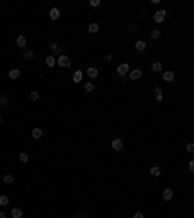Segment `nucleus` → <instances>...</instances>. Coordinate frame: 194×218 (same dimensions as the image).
<instances>
[{
    "label": "nucleus",
    "instance_id": "1",
    "mask_svg": "<svg viewBox=\"0 0 194 218\" xmlns=\"http://www.w3.org/2000/svg\"><path fill=\"white\" fill-rule=\"evenodd\" d=\"M56 64H58V66H62V68H68L70 64H72V61H70L68 55H60L58 59H56Z\"/></svg>",
    "mask_w": 194,
    "mask_h": 218
},
{
    "label": "nucleus",
    "instance_id": "2",
    "mask_svg": "<svg viewBox=\"0 0 194 218\" xmlns=\"http://www.w3.org/2000/svg\"><path fill=\"white\" fill-rule=\"evenodd\" d=\"M165 18H167V12H165V10H161V8L153 14V21H155V24H163V21H165Z\"/></svg>",
    "mask_w": 194,
    "mask_h": 218
},
{
    "label": "nucleus",
    "instance_id": "3",
    "mask_svg": "<svg viewBox=\"0 0 194 218\" xmlns=\"http://www.w3.org/2000/svg\"><path fill=\"white\" fill-rule=\"evenodd\" d=\"M128 72H130V66H128V62H120L117 66V74L119 76H126Z\"/></svg>",
    "mask_w": 194,
    "mask_h": 218
},
{
    "label": "nucleus",
    "instance_id": "4",
    "mask_svg": "<svg viewBox=\"0 0 194 218\" xmlns=\"http://www.w3.org/2000/svg\"><path fill=\"white\" fill-rule=\"evenodd\" d=\"M128 78H130L132 82L140 80V78H142V70H140V68H134V70H130V72H128Z\"/></svg>",
    "mask_w": 194,
    "mask_h": 218
},
{
    "label": "nucleus",
    "instance_id": "5",
    "mask_svg": "<svg viewBox=\"0 0 194 218\" xmlns=\"http://www.w3.org/2000/svg\"><path fill=\"white\" fill-rule=\"evenodd\" d=\"M33 59H35V53H33V49L25 47V49H24V61H27V62H29V61H33Z\"/></svg>",
    "mask_w": 194,
    "mask_h": 218
},
{
    "label": "nucleus",
    "instance_id": "6",
    "mask_svg": "<svg viewBox=\"0 0 194 218\" xmlns=\"http://www.w3.org/2000/svg\"><path fill=\"white\" fill-rule=\"evenodd\" d=\"M16 45L19 49H25L27 47V37H25V35H18V37H16Z\"/></svg>",
    "mask_w": 194,
    "mask_h": 218
},
{
    "label": "nucleus",
    "instance_id": "7",
    "mask_svg": "<svg viewBox=\"0 0 194 218\" xmlns=\"http://www.w3.org/2000/svg\"><path fill=\"white\" fill-rule=\"evenodd\" d=\"M161 197H163V201H171L175 197V191H173V189H165V191L161 193Z\"/></svg>",
    "mask_w": 194,
    "mask_h": 218
},
{
    "label": "nucleus",
    "instance_id": "8",
    "mask_svg": "<svg viewBox=\"0 0 194 218\" xmlns=\"http://www.w3.org/2000/svg\"><path fill=\"white\" fill-rule=\"evenodd\" d=\"M49 18H51V21H56L60 18V10L58 8H51V12H49Z\"/></svg>",
    "mask_w": 194,
    "mask_h": 218
},
{
    "label": "nucleus",
    "instance_id": "9",
    "mask_svg": "<svg viewBox=\"0 0 194 218\" xmlns=\"http://www.w3.org/2000/svg\"><path fill=\"white\" fill-rule=\"evenodd\" d=\"M19 76H21V70H19V68H12V70L8 72V78H10V80H18Z\"/></svg>",
    "mask_w": 194,
    "mask_h": 218
},
{
    "label": "nucleus",
    "instance_id": "10",
    "mask_svg": "<svg viewBox=\"0 0 194 218\" xmlns=\"http://www.w3.org/2000/svg\"><path fill=\"white\" fill-rule=\"evenodd\" d=\"M163 80H165V82H173V80H175V72L173 70H165L163 72Z\"/></svg>",
    "mask_w": 194,
    "mask_h": 218
},
{
    "label": "nucleus",
    "instance_id": "11",
    "mask_svg": "<svg viewBox=\"0 0 194 218\" xmlns=\"http://www.w3.org/2000/svg\"><path fill=\"white\" fill-rule=\"evenodd\" d=\"M45 64H47V68H54L56 66V59H54L53 55H49L47 59H45Z\"/></svg>",
    "mask_w": 194,
    "mask_h": 218
},
{
    "label": "nucleus",
    "instance_id": "12",
    "mask_svg": "<svg viewBox=\"0 0 194 218\" xmlns=\"http://www.w3.org/2000/svg\"><path fill=\"white\" fill-rule=\"evenodd\" d=\"M88 31H89L91 35H95V33L99 31V24H97V21H91V24L88 25Z\"/></svg>",
    "mask_w": 194,
    "mask_h": 218
},
{
    "label": "nucleus",
    "instance_id": "13",
    "mask_svg": "<svg viewBox=\"0 0 194 218\" xmlns=\"http://www.w3.org/2000/svg\"><path fill=\"white\" fill-rule=\"evenodd\" d=\"M82 78H84V72H82V70H76V72H74V76H72L74 84H80V82H82Z\"/></svg>",
    "mask_w": 194,
    "mask_h": 218
},
{
    "label": "nucleus",
    "instance_id": "14",
    "mask_svg": "<svg viewBox=\"0 0 194 218\" xmlns=\"http://www.w3.org/2000/svg\"><path fill=\"white\" fill-rule=\"evenodd\" d=\"M31 136H33V139H35V140H39V139H43V130H41L39 127H35V129L31 130Z\"/></svg>",
    "mask_w": 194,
    "mask_h": 218
},
{
    "label": "nucleus",
    "instance_id": "15",
    "mask_svg": "<svg viewBox=\"0 0 194 218\" xmlns=\"http://www.w3.org/2000/svg\"><path fill=\"white\" fill-rule=\"evenodd\" d=\"M111 146H113V150H117V152H119V150H123V146H124V144H123V140H120V139H114Z\"/></svg>",
    "mask_w": 194,
    "mask_h": 218
},
{
    "label": "nucleus",
    "instance_id": "16",
    "mask_svg": "<svg viewBox=\"0 0 194 218\" xmlns=\"http://www.w3.org/2000/svg\"><path fill=\"white\" fill-rule=\"evenodd\" d=\"M134 49H136V51H140V53H144V51L148 49V45H146V41H136Z\"/></svg>",
    "mask_w": 194,
    "mask_h": 218
},
{
    "label": "nucleus",
    "instance_id": "17",
    "mask_svg": "<svg viewBox=\"0 0 194 218\" xmlns=\"http://www.w3.org/2000/svg\"><path fill=\"white\" fill-rule=\"evenodd\" d=\"M153 98H155V101H159V103L163 101V92H161V88H155V90H153Z\"/></svg>",
    "mask_w": 194,
    "mask_h": 218
},
{
    "label": "nucleus",
    "instance_id": "18",
    "mask_svg": "<svg viewBox=\"0 0 194 218\" xmlns=\"http://www.w3.org/2000/svg\"><path fill=\"white\" fill-rule=\"evenodd\" d=\"M12 218H24V210L21 208H12Z\"/></svg>",
    "mask_w": 194,
    "mask_h": 218
},
{
    "label": "nucleus",
    "instance_id": "19",
    "mask_svg": "<svg viewBox=\"0 0 194 218\" xmlns=\"http://www.w3.org/2000/svg\"><path fill=\"white\" fill-rule=\"evenodd\" d=\"M97 74H99L97 66H89V68H88V76H89V78H97Z\"/></svg>",
    "mask_w": 194,
    "mask_h": 218
},
{
    "label": "nucleus",
    "instance_id": "20",
    "mask_svg": "<svg viewBox=\"0 0 194 218\" xmlns=\"http://www.w3.org/2000/svg\"><path fill=\"white\" fill-rule=\"evenodd\" d=\"M49 47H51L53 53H60V45H58L56 41H51V43H49Z\"/></svg>",
    "mask_w": 194,
    "mask_h": 218
},
{
    "label": "nucleus",
    "instance_id": "21",
    "mask_svg": "<svg viewBox=\"0 0 194 218\" xmlns=\"http://www.w3.org/2000/svg\"><path fill=\"white\" fill-rule=\"evenodd\" d=\"M149 173H152L153 177H159V175H161V168H157V166H153V168H149Z\"/></svg>",
    "mask_w": 194,
    "mask_h": 218
},
{
    "label": "nucleus",
    "instance_id": "22",
    "mask_svg": "<svg viewBox=\"0 0 194 218\" xmlns=\"http://www.w3.org/2000/svg\"><path fill=\"white\" fill-rule=\"evenodd\" d=\"M84 90H85V93H91L93 90H95V86H93V82H85L84 84Z\"/></svg>",
    "mask_w": 194,
    "mask_h": 218
},
{
    "label": "nucleus",
    "instance_id": "23",
    "mask_svg": "<svg viewBox=\"0 0 194 218\" xmlns=\"http://www.w3.org/2000/svg\"><path fill=\"white\" fill-rule=\"evenodd\" d=\"M152 70H153V72H161V70H163V62H159V61L153 62V64H152Z\"/></svg>",
    "mask_w": 194,
    "mask_h": 218
},
{
    "label": "nucleus",
    "instance_id": "24",
    "mask_svg": "<svg viewBox=\"0 0 194 218\" xmlns=\"http://www.w3.org/2000/svg\"><path fill=\"white\" fill-rule=\"evenodd\" d=\"M14 181H16V177H14V175H12V173H6V175H4V183H8V185H12V183H14Z\"/></svg>",
    "mask_w": 194,
    "mask_h": 218
},
{
    "label": "nucleus",
    "instance_id": "25",
    "mask_svg": "<svg viewBox=\"0 0 194 218\" xmlns=\"http://www.w3.org/2000/svg\"><path fill=\"white\" fill-rule=\"evenodd\" d=\"M8 202H10L8 195H0V207H8Z\"/></svg>",
    "mask_w": 194,
    "mask_h": 218
},
{
    "label": "nucleus",
    "instance_id": "26",
    "mask_svg": "<svg viewBox=\"0 0 194 218\" xmlns=\"http://www.w3.org/2000/svg\"><path fill=\"white\" fill-rule=\"evenodd\" d=\"M27 160H29V154H27V152H19V162H21V164H25Z\"/></svg>",
    "mask_w": 194,
    "mask_h": 218
},
{
    "label": "nucleus",
    "instance_id": "27",
    "mask_svg": "<svg viewBox=\"0 0 194 218\" xmlns=\"http://www.w3.org/2000/svg\"><path fill=\"white\" fill-rule=\"evenodd\" d=\"M149 37H152V39H159V37H161V31H159V30H152Z\"/></svg>",
    "mask_w": 194,
    "mask_h": 218
},
{
    "label": "nucleus",
    "instance_id": "28",
    "mask_svg": "<svg viewBox=\"0 0 194 218\" xmlns=\"http://www.w3.org/2000/svg\"><path fill=\"white\" fill-rule=\"evenodd\" d=\"M29 99H31V101H39V92L33 90V92L29 93Z\"/></svg>",
    "mask_w": 194,
    "mask_h": 218
},
{
    "label": "nucleus",
    "instance_id": "29",
    "mask_svg": "<svg viewBox=\"0 0 194 218\" xmlns=\"http://www.w3.org/2000/svg\"><path fill=\"white\" fill-rule=\"evenodd\" d=\"M184 148H186V152H188V154H194V142H188Z\"/></svg>",
    "mask_w": 194,
    "mask_h": 218
},
{
    "label": "nucleus",
    "instance_id": "30",
    "mask_svg": "<svg viewBox=\"0 0 194 218\" xmlns=\"http://www.w3.org/2000/svg\"><path fill=\"white\" fill-rule=\"evenodd\" d=\"M89 6H91V8H99V6H101V0H91Z\"/></svg>",
    "mask_w": 194,
    "mask_h": 218
},
{
    "label": "nucleus",
    "instance_id": "31",
    "mask_svg": "<svg viewBox=\"0 0 194 218\" xmlns=\"http://www.w3.org/2000/svg\"><path fill=\"white\" fill-rule=\"evenodd\" d=\"M4 105H8V98H6V96H0V107H4Z\"/></svg>",
    "mask_w": 194,
    "mask_h": 218
},
{
    "label": "nucleus",
    "instance_id": "32",
    "mask_svg": "<svg viewBox=\"0 0 194 218\" xmlns=\"http://www.w3.org/2000/svg\"><path fill=\"white\" fill-rule=\"evenodd\" d=\"M188 171L194 173V160H190V162H188Z\"/></svg>",
    "mask_w": 194,
    "mask_h": 218
},
{
    "label": "nucleus",
    "instance_id": "33",
    "mask_svg": "<svg viewBox=\"0 0 194 218\" xmlns=\"http://www.w3.org/2000/svg\"><path fill=\"white\" fill-rule=\"evenodd\" d=\"M132 218H144V212H140V210H138V212H134Z\"/></svg>",
    "mask_w": 194,
    "mask_h": 218
},
{
    "label": "nucleus",
    "instance_id": "34",
    "mask_svg": "<svg viewBox=\"0 0 194 218\" xmlns=\"http://www.w3.org/2000/svg\"><path fill=\"white\" fill-rule=\"evenodd\" d=\"M0 218H6V214L2 212V210H0Z\"/></svg>",
    "mask_w": 194,
    "mask_h": 218
},
{
    "label": "nucleus",
    "instance_id": "35",
    "mask_svg": "<svg viewBox=\"0 0 194 218\" xmlns=\"http://www.w3.org/2000/svg\"><path fill=\"white\" fill-rule=\"evenodd\" d=\"M0 123H2V115H0Z\"/></svg>",
    "mask_w": 194,
    "mask_h": 218
}]
</instances>
